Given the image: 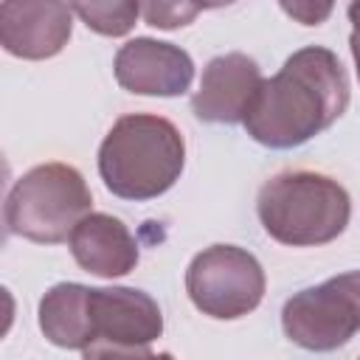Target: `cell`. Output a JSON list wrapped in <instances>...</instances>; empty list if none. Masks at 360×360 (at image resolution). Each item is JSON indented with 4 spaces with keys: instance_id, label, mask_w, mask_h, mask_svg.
Returning a JSON list of instances; mask_svg holds the SVG:
<instances>
[{
    "instance_id": "1",
    "label": "cell",
    "mask_w": 360,
    "mask_h": 360,
    "mask_svg": "<svg viewBox=\"0 0 360 360\" xmlns=\"http://www.w3.org/2000/svg\"><path fill=\"white\" fill-rule=\"evenodd\" d=\"M346 107L349 79L340 59L329 48L307 45L262 82L242 124L256 143L292 149L329 129Z\"/></svg>"
},
{
    "instance_id": "2",
    "label": "cell",
    "mask_w": 360,
    "mask_h": 360,
    "mask_svg": "<svg viewBox=\"0 0 360 360\" xmlns=\"http://www.w3.org/2000/svg\"><path fill=\"white\" fill-rule=\"evenodd\" d=\"M186 141L180 129L152 112L121 115L98 146V174L121 200L146 202L166 194L183 174Z\"/></svg>"
},
{
    "instance_id": "3",
    "label": "cell",
    "mask_w": 360,
    "mask_h": 360,
    "mask_svg": "<svg viewBox=\"0 0 360 360\" xmlns=\"http://www.w3.org/2000/svg\"><path fill=\"white\" fill-rule=\"evenodd\" d=\"M256 214L270 239L287 248H318L346 231L352 200L326 174L281 172L259 188Z\"/></svg>"
},
{
    "instance_id": "4",
    "label": "cell",
    "mask_w": 360,
    "mask_h": 360,
    "mask_svg": "<svg viewBox=\"0 0 360 360\" xmlns=\"http://www.w3.org/2000/svg\"><path fill=\"white\" fill-rule=\"evenodd\" d=\"M93 194L68 163H42L25 172L6 197V225L11 233L39 242L59 245L70 239L82 217L90 214Z\"/></svg>"
},
{
    "instance_id": "5",
    "label": "cell",
    "mask_w": 360,
    "mask_h": 360,
    "mask_svg": "<svg viewBox=\"0 0 360 360\" xmlns=\"http://www.w3.org/2000/svg\"><path fill=\"white\" fill-rule=\"evenodd\" d=\"M264 287L259 259L236 245H211L197 253L186 270L191 304L217 321H236L253 312L264 298Z\"/></svg>"
},
{
    "instance_id": "6",
    "label": "cell",
    "mask_w": 360,
    "mask_h": 360,
    "mask_svg": "<svg viewBox=\"0 0 360 360\" xmlns=\"http://www.w3.org/2000/svg\"><path fill=\"white\" fill-rule=\"evenodd\" d=\"M284 335L309 352H332L360 332V270L326 278L287 298L281 309Z\"/></svg>"
},
{
    "instance_id": "7",
    "label": "cell",
    "mask_w": 360,
    "mask_h": 360,
    "mask_svg": "<svg viewBox=\"0 0 360 360\" xmlns=\"http://www.w3.org/2000/svg\"><path fill=\"white\" fill-rule=\"evenodd\" d=\"M87 323V357L149 354V346L163 335V315L158 301L135 287H90Z\"/></svg>"
},
{
    "instance_id": "8",
    "label": "cell",
    "mask_w": 360,
    "mask_h": 360,
    "mask_svg": "<svg viewBox=\"0 0 360 360\" xmlns=\"http://www.w3.org/2000/svg\"><path fill=\"white\" fill-rule=\"evenodd\" d=\"M115 79L124 90L138 96H183L194 79L191 56L172 42L135 37L118 48L112 62Z\"/></svg>"
},
{
    "instance_id": "9",
    "label": "cell",
    "mask_w": 360,
    "mask_h": 360,
    "mask_svg": "<svg viewBox=\"0 0 360 360\" xmlns=\"http://www.w3.org/2000/svg\"><path fill=\"white\" fill-rule=\"evenodd\" d=\"M73 34L70 3L65 0H3L0 42L17 59H51Z\"/></svg>"
},
{
    "instance_id": "10",
    "label": "cell",
    "mask_w": 360,
    "mask_h": 360,
    "mask_svg": "<svg viewBox=\"0 0 360 360\" xmlns=\"http://www.w3.org/2000/svg\"><path fill=\"white\" fill-rule=\"evenodd\" d=\"M262 70L248 53H222L202 68L191 110L205 124H242L262 87Z\"/></svg>"
},
{
    "instance_id": "11",
    "label": "cell",
    "mask_w": 360,
    "mask_h": 360,
    "mask_svg": "<svg viewBox=\"0 0 360 360\" xmlns=\"http://www.w3.org/2000/svg\"><path fill=\"white\" fill-rule=\"evenodd\" d=\"M68 245L76 264L98 278L127 276L135 270L141 259L138 242L129 233V228L118 217L101 211H90L87 217H82Z\"/></svg>"
},
{
    "instance_id": "12",
    "label": "cell",
    "mask_w": 360,
    "mask_h": 360,
    "mask_svg": "<svg viewBox=\"0 0 360 360\" xmlns=\"http://www.w3.org/2000/svg\"><path fill=\"white\" fill-rule=\"evenodd\" d=\"M87 295L90 287L76 281L53 284L39 301V329L59 349L90 346V323H87Z\"/></svg>"
},
{
    "instance_id": "13",
    "label": "cell",
    "mask_w": 360,
    "mask_h": 360,
    "mask_svg": "<svg viewBox=\"0 0 360 360\" xmlns=\"http://www.w3.org/2000/svg\"><path fill=\"white\" fill-rule=\"evenodd\" d=\"M79 20L101 37H124L135 28L141 0H68Z\"/></svg>"
},
{
    "instance_id": "14",
    "label": "cell",
    "mask_w": 360,
    "mask_h": 360,
    "mask_svg": "<svg viewBox=\"0 0 360 360\" xmlns=\"http://www.w3.org/2000/svg\"><path fill=\"white\" fill-rule=\"evenodd\" d=\"M141 14L146 25L174 31L197 20L200 6L194 0H141Z\"/></svg>"
},
{
    "instance_id": "15",
    "label": "cell",
    "mask_w": 360,
    "mask_h": 360,
    "mask_svg": "<svg viewBox=\"0 0 360 360\" xmlns=\"http://www.w3.org/2000/svg\"><path fill=\"white\" fill-rule=\"evenodd\" d=\"M281 11L301 25H321L329 20L335 0H278Z\"/></svg>"
},
{
    "instance_id": "16",
    "label": "cell",
    "mask_w": 360,
    "mask_h": 360,
    "mask_svg": "<svg viewBox=\"0 0 360 360\" xmlns=\"http://www.w3.org/2000/svg\"><path fill=\"white\" fill-rule=\"evenodd\" d=\"M349 48H352V56H354V65H357V79H360V34L357 31H352Z\"/></svg>"
},
{
    "instance_id": "17",
    "label": "cell",
    "mask_w": 360,
    "mask_h": 360,
    "mask_svg": "<svg viewBox=\"0 0 360 360\" xmlns=\"http://www.w3.org/2000/svg\"><path fill=\"white\" fill-rule=\"evenodd\" d=\"M349 22H352L354 31L360 34V0H352V3H349Z\"/></svg>"
},
{
    "instance_id": "18",
    "label": "cell",
    "mask_w": 360,
    "mask_h": 360,
    "mask_svg": "<svg viewBox=\"0 0 360 360\" xmlns=\"http://www.w3.org/2000/svg\"><path fill=\"white\" fill-rule=\"evenodd\" d=\"M197 6H200V11L202 8H222V6H231V3H236V0H194Z\"/></svg>"
}]
</instances>
